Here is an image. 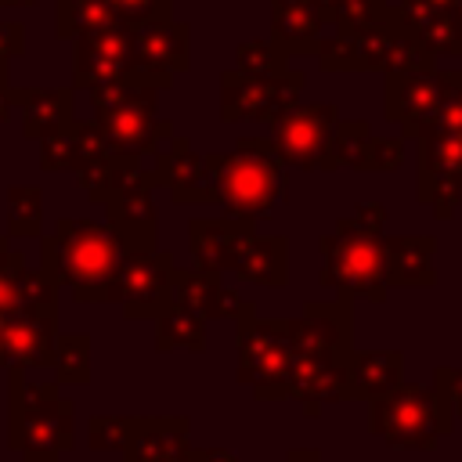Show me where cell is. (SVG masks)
Segmentation results:
<instances>
[{
  "label": "cell",
  "instance_id": "obj_1",
  "mask_svg": "<svg viewBox=\"0 0 462 462\" xmlns=\"http://www.w3.org/2000/svg\"><path fill=\"white\" fill-rule=\"evenodd\" d=\"M123 253L126 245L108 220H58L51 235H40V267L76 303H112Z\"/></svg>",
  "mask_w": 462,
  "mask_h": 462
},
{
  "label": "cell",
  "instance_id": "obj_2",
  "mask_svg": "<svg viewBox=\"0 0 462 462\" xmlns=\"http://www.w3.org/2000/svg\"><path fill=\"white\" fill-rule=\"evenodd\" d=\"M166 87H173V76H159L141 65H130L119 79L87 90L94 101V123L112 155L144 159L173 134V123L159 119V101H155L159 90Z\"/></svg>",
  "mask_w": 462,
  "mask_h": 462
},
{
  "label": "cell",
  "instance_id": "obj_3",
  "mask_svg": "<svg viewBox=\"0 0 462 462\" xmlns=\"http://www.w3.org/2000/svg\"><path fill=\"white\" fill-rule=\"evenodd\" d=\"M76 444V401L58 386L29 383L25 368H7V448L22 462H58Z\"/></svg>",
  "mask_w": 462,
  "mask_h": 462
},
{
  "label": "cell",
  "instance_id": "obj_4",
  "mask_svg": "<svg viewBox=\"0 0 462 462\" xmlns=\"http://www.w3.org/2000/svg\"><path fill=\"white\" fill-rule=\"evenodd\" d=\"M383 206H357L354 217L339 220L332 235L321 238L325 271L321 282L339 289V296H372L386 292V245L379 238Z\"/></svg>",
  "mask_w": 462,
  "mask_h": 462
},
{
  "label": "cell",
  "instance_id": "obj_5",
  "mask_svg": "<svg viewBox=\"0 0 462 462\" xmlns=\"http://www.w3.org/2000/svg\"><path fill=\"white\" fill-rule=\"evenodd\" d=\"M217 184V202L227 217L267 220L282 199V162L263 137H238L235 152L206 155Z\"/></svg>",
  "mask_w": 462,
  "mask_h": 462
},
{
  "label": "cell",
  "instance_id": "obj_6",
  "mask_svg": "<svg viewBox=\"0 0 462 462\" xmlns=\"http://www.w3.org/2000/svg\"><path fill=\"white\" fill-rule=\"evenodd\" d=\"M235 328L238 383H245L256 401H285L296 365L289 318H260L256 307L245 300V307L235 318Z\"/></svg>",
  "mask_w": 462,
  "mask_h": 462
},
{
  "label": "cell",
  "instance_id": "obj_7",
  "mask_svg": "<svg viewBox=\"0 0 462 462\" xmlns=\"http://www.w3.org/2000/svg\"><path fill=\"white\" fill-rule=\"evenodd\" d=\"M303 72L285 69L274 76H253L227 69L220 76V119L224 123H278L300 105Z\"/></svg>",
  "mask_w": 462,
  "mask_h": 462
},
{
  "label": "cell",
  "instance_id": "obj_8",
  "mask_svg": "<svg viewBox=\"0 0 462 462\" xmlns=\"http://www.w3.org/2000/svg\"><path fill=\"white\" fill-rule=\"evenodd\" d=\"M155 188H159L155 170H144L141 159L123 155L116 180H112V191H108L101 209L126 249H155V238H159L155 199H152Z\"/></svg>",
  "mask_w": 462,
  "mask_h": 462
},
{
  "label": "cell",
  "instance_id": "obj_9",
  "mask_svg": "<svg viewBox=\"0 0 462 462\" xmlns=\"http://www.w3.org/2000/svg\"><path fill=\"white\" fill-rule=\"evenodd\" d=\"M173 300V256L162 249H126L116 271L112 303L126 321H155Z\"/></svg>",
  "mask_w": 462,
  "mask_h": 462
},
{
  "label": "cell",
  "instance_id": "obj_10",
  "mask_svg": "<svg viewBox=\"0 0 462 462\" xmlns=\"http://www.w3.org/2000/svg\"><path fill=\"white\" fill-rule=\"evenodd\" d=\"M339 123L336 105H296L289 108L274 126V155L282 166H303V170H328V144L332 130Z\"/></svg>",
  "mask_w": 462,
  "mask_h": 462
},
{
  "label": "cell",
  "instance_id": "obj_11",
  "mask_svg": "<svg viewBox=\"0 0 462 462\" xmlns=\"http://www.w3.org/2000/svg\"><path fill=\"white\" fill-rule=\"evenodd\" d=\"M372 433L397 448H430L437 433V411L430 393L415 386H393L372 401Z\"/></svg>",
  "mask_w": 462,
  "mask_h": 462
},
{
  "label": "cell",
  "instance_id": "obj_12",
  "mask_svg": "<svg viewBox=\"0 0 462 462\" xmlns=\"http://www.w3.org/2000/svg\"><path fill=\"white\" fill-rule=\"evenodd\" d=\"M72 43V90H90L97 83L119 79L134 65V25L126 22L83 32Z\"/></svg>",
  "mask_w": 462,
  "mask_h": 462
},
{
  "label": "cell",
  "instance_id": "obj_13",
  "mask_svg": "<svg viewBox=\"0 0 462 462\" xmlns=\"http://www.w3.org/2000/svg\"><path fill=\"white\" fill-rule=\"evenodd\" d=\"M152 170L159 188H170V199L180 206H202L217 202V184L206 155L191 152V141L184 134H170L155 152H152Z\"/></svg>",
  "mask_w": 462,
  "mask_h": 462
},
{
  "label": "cell",
  "instance_id": "obj_14",
  "mask_svg": "<svg viewBox=\"0 0 462 462\" xmlns=\"http://www.w3.org/2000/svg\"><path fill=\"white\" fill-rule=\"evenodd\" d=\"M253 238H256L253 220H238V217H217V220L191 217V224H188L191 260L199 271H213V274H235V267Z\"/></svg>",
  "mask_w": 462,
  "mask_h": 462
},
{
  "label": "cell",
  "instance_id": "obj_15",
  "mask_svg": "<svg viewBox=\"0 0 462 462\" xmlns=\"http://www.w3.org/2000/svg\"><path fill=\"white\" fill-rule=\"evenodd\" d=\"M191 422L184 415H126L123 462H173L184 458Z\"/></svg>",
  "mask_w": 462,
  "mask_h": 462
},
{
  "label": "cell",
  "instance_id": "obj_16",
  "mask_svg": "<svg viewBox=\"0 0 462 462\" xmlns=\"http://www.w3.org/2000/svg\"><path fill=\"white\" fill-rule=\"evenodd\" d=\"M188 61H191L188 22L162 18V22L134 25V65L159 76H177V72H188Z\"/></svg>",
  "mask_w": 462,
  "mask_h": 462
},
{
  "label": "cell",
  "instance_id": "obj_17",
  "mask_svg": "<svg viewBox=\"0 0 462 462\" xmlns=\"http://www.w3.org/2000/svg\"><path fill=\"white\" fill-rule=\"evenodd\" d=\"M58 339V318L11 310L4 314V361L7 368H51Z\"/></svg>",
  "mask_w": 462,
  "mask_h": 462
},
{
  "label": "cell",
  "instance_id": "obj_18",
  "mask_svg": "<svg viewBox=\"0 0 462 462\" xmlns=\"http://www.w3.org/2000/svg\"><path fill=\"white\" fill-rule=\"evenodd\" d=\"M108 144L97 130L94 119H72L69 126L47 134L40 141V170L47 173H79L87 162H94L97 155H105Z\"/></svg>",
  "mask_w": 462,
  "mask_h": 462
},
{
  "label": "cell",
  "instance_id": "obj_19",
  "mask_svg": "<svg viewBox=\"0 0 462 462\" xmlns=\"http://www.w3.org/2000/svg\"><path fill=\"white\" fill-rule=\"evenodd\" d=\"M173 300L206 321L238 318V310L245 307V300L220 282V274L199 267H173Z\"/></svg>",
  "mask_w": 462,
  "mask_h": 462
},
{
  "label": "cell",
  "instance_id": "obj_20",
  "mask_svg": "<svg viewBox=\"0 0 462 462\" xmlns=\"http://www.w3.org/2000/svg\"><path fill=\"white\" fill-rule=\"evenodd\" d=\"M11 101L22 108V134L25 141H43L47 134L69 126L76 90L72 87H11Z\"/></svg>",
  "mask_w": 462,
  "mask_h": 462
},
{
  "label": "cell",
  "instance_id": "obj_21",
  "mask_svg": "<svg viewBox=\"0 0 462 462\" xmlns=\"http://www.w3.org/2000/svg\"><path fill=\"white\" fill-rule=\"evenodd\" d=\"M321 14L314 4H271V43L289 54H318L321 47Z\"/></svg>",
  "mask_w": 462,
  "mask_h": 462
},
{
  "label": "cell",
  "instance_id": "obj_22",
  "mask_svg": "<svg viewBox=\"0 0 462 462\" xmlns=\"http://www.w3.org/2000/svg\"><path fill=\"white\" fill-rule=\"evenodd\" d=\"M433 108H437V94L426 76H415L408 69L390 72V83H386V116L390 119L404 123L408 134H415V126H422Z\"/></svg>",
  "mask_w": 462,
  "mask_h": 462
},
{
  "label": "cell",
  "instance_id": "obj_23",
  "mask_svg": "<svg viewBox=\"0 0 462 462\" xmlns=\"http://www.w3.org/2000/svg\"><path fill=\"white\" fill-rule=\"evenodd\" d=\"M235 274L242 282H256L267 289H278L289 282V242L282 235H256L249 249L242 253Z\"/></svg>",
  "mask_w": 462,
  "mask_h": 462
},
{
  "label": "cell",
  "instance_id": "obj_24",
  "mask_svg": "<svg viewBox=\"0 0 462 462\" xmlns=\"http://www.w3.org/2000/svg\"><path fill=\"white\" fill-rule=\"evenodd\" d=\"M401 354H350L346 361V397H383L397 386Z\"/></svg>",
  "mask_w": 462,
  "mask_h": 462
},
{
  "label": "cell",
  "instance_id": "obj_25",
  "mask_svg": "<svg viewBox=\"0 0 462 462\" xmlns=\"http://www.w3.org/2000/svg\"><path fill=\"white\" fill-rule=\"evenodd\" d=\"M184 346L191 354L206 350V318H199L195 310H188L184 303L170 300V307L155 318V350H173Z\"/></svg>",
  "mask_w": 462,
  "mask_h": 462
},
{
  "label": "cell",
  "instance_id": "obj_26",
  "mask_svg": "<svg viewBox=\"0 0 462 462\" xmlns=\"http://www.w3.org/2000/svg\"><path fill=\"white\" fill-rule=\"evenodd\" d=\"M386 245V282L393 285H415L430 282V238H390Z\"/></svg>",
  "mask_w": 462,
  "mask_h": 462
},
{
  "label": "cell",
  "instance_id": "obj_27",
  "mask_svg": "<svg viewBox=\"0 0 462 462\" xmlns=\"http://www.w3.org/2000/svg\"><path fill=\"white\" fill-rule=\"evenodd\" d=\"M116 11L108 0H54V32L61 40H76L83 32H97L116 25Z\"/></svg>",
  "mask_w": 462,
  "mask_h": 462
},
{
  "label": "cell",
  "instance_id": "obj_28",
  "mask_svg": "<svg viewBox=\"0 0 462 462\" xmlns=\"http://www.w3.org/2000/svg\"><path fill=\"white\" fill-rule=\"evenodd\" d=\"M43 235V191L36 184L7 188V238H40Z\"/></svg>",
  "mask_w": 462,
  "mask_h": 462
},
{
  "label": "cell",
  "instance_id": "obj_29",
  "mask_svg": "<svg viewBox=\"0 0 462 462\" xmlns=\"http://www.w3.org/2000/svg\"><path fill=\"white\" fill-rule=\"evenodd\" d=\"M54 379L65 386H87L90 383V336L69 332L54 339Z\"/></svg>",
  "mask_w": 462,
  "mask_h": 462
},
{
  "label": "cell",
  "instance_id": "obj_30",
  "mask_svg": "<svg viewBox=\"0 0 462 462\" xmlns=\"http://www.w3.org/2000/svg\"><path fill=\"white\" fill-rule=\"evenodd\" d=\"M25 271H29L25 253H22V249H14L7 235H0V314L18 310Z\"/></svg>",
  "mask_w": 462,
  "mask_h": 462
},
{
  "label": "cell",
  "instance_id": "obj_31",
  "mask_svg": "<svg viewBox=\"0 0 462 462\" xmlns=\"http://www.w3.org/2000/svg\"><path fill=\"white\" fill-rule=\"evenodd\" d=\"M235 69L253 72V76H274L289 69V58L271 43V40H249L235 51Z\"/></svg>",
  "mask_w": 462,
  "mask_h": 462
},
{
  "label": "cell",
  "instance_id": "obj_32",
  "mask_svg": "<svg viewBox=\"0 0 462 462\" xmlns=\"http://www.w3.org/2000/svg\"><path fill=\"white\" fill-rule=\"evenodd\" d=\"M108 7L126 25H144V22L173 18V0H108Z\"/></svg>",
  "mask_w": 462,
  "mask_h": 462
},
{
  "label": "cell",
  "instance_id": "obj_33",
  "mask_svg": "<svg viewBox=\"0 0 462 462\" xmlns=\"http://www.w3.org/2000/svg\"><path fill=\"white\" fill-rule=\"evenodd\" d=\"M87 437L94 451H123L126 444V415H94L87 422Z\"/></svg>",
  "mask_w": 462,
  "mask_h": 462
},
{
  "label": "cell",
  "instance_id": "obj_34",
  "mask_svg": "<svg viewBox=\"0 0 462 462\" xmlns=\"http://www.w3.org/2000/svg\"><path fill=\"white\" fill-rule=\"evenodd\" d=\"M25 54V25L0 22V87H11V58Z\"/></svg>",
  "mask_w": 462,
  "mask_h": 462
},
{
  "label": "cell",
  "instance_id": "obj_35",
  "mask_svg": "<svg viewBox=\"0 0 462 462\" xmlns=\"http://www.w3.org/2000/svg\"><path fill=\"white\" fill-rule=\"evenodd\" d=\"M397 152H401V148H397L393 141H375V144L368 141L365 148H357V155H354L350 162H354L357 170H386V166L397 162Z\"/></svg>",
  "mask_w": 462,
  "mask_h": 462
},
{
  "label": "cell",
  "instance_id": "obj_36",
  "mask_svg": "<svg viewBox=\"0 0 462 462\" xmlns=\"http://www.w3.org/2000/svg\"><path fill=\"white\" fill-rule=\"evenodd\" d=\"M188 458L191 462H238L235 451H227V448H191Z\"/></svg>",
  "mask_w": 462,
  "mask_h": 462
},
{
  "label": "cell",
  "instance_id": "obj_37",
  "mask_svg": "<svg viewBox=\"0 0 462 462\" xmlns=\"http://www.w3.org/2000/svg\"><path fill=\"white\" fill-rule=\"evenodd\" d=\"M11 108H14V101H11V87H0V123L11 116Z\"/></svg>",
  "mask_w": 462,
  "mask_h": 462
},
{
  "label": "cell",
  "instance_id": "obj_38",
  "mask_svg": "<svg viewBox=\"0 0 462 462\" xmlns=\"http://www.w3.org/2000/svg\"><path fill=\"white\" fill-rule=\"evenodd\" d=\"M285 462H321V455L318 451H292Z\"/></svg>",
  "mask_w": 462,
  "mask_h": 462
},
{
  "label": "cell",
  "instance_id": "obj_39",
  "mask_svg": "<svg viewBox=\"0 0 462 462\" xmlns=\"http://www.w3.org/2000/svg\"><path fill=\"white\" fill-rule=\"evenodd\" d=\"M36 0H0V7H32Z\"/></svg>",
  "mask_w": 462,
  "mask_h": 462
},
{
  "label": "cell",
  "instance_id": "obj_40",
  "mask_svg": "<svg viewBox=\"0 0 462 462\" xmlns=\"http://www.w3.org/2000/svg\"><path fill=\"white\" fill-rule=\"evenodd\" d=\"M0 368H7V361H4V314H0Z\"/></svg>",
  "mask_w": 462,
  "mask_h": 462
},
{
  "label": "cell",
  "instance_id": "obj_41",
  "mask_svg": "<svg viewBox=\"0 0 462 462\" xmlns=\"http://www.w3.org/2000/svg\"><path fill=\"white\" fill-rule=\"evenodd\" d=\"M271 4H310V0H271Z\"/></svg>",
  "mask_w": 462,
  "mask_h": 462
},
{
  "label": "cell",
  "instance_id": "obj_42",
  "mask_svg": "<svg viewBox=\"0 0 462 462\" xmlns=\"http://www.w3.org/2000/svg\"><path fill=\"white\" fill-rule=\"evenodd\" d=\"M173 462H191V458H188V455H184V458H173Z\"/></svg>",
  "mask_w": 462,
  "mask_h": 462
}]
</instances>
